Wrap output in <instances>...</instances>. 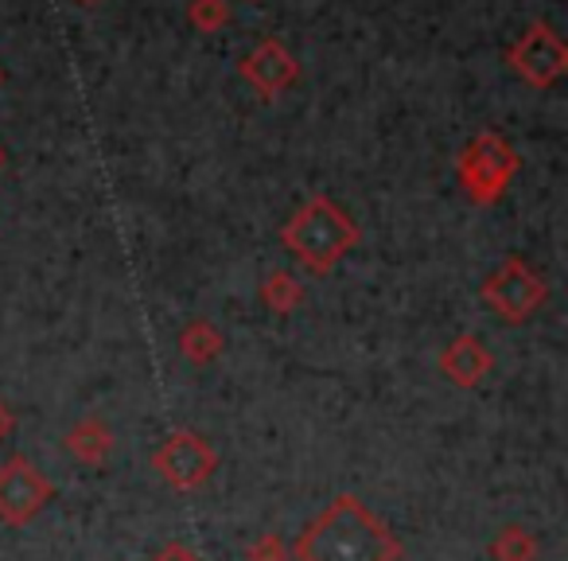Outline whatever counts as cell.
I'll use <instances>...</instances> for the list:
<instances>
[{"label": "cell", "mask_w": 568, "mask_h": 561, "mask_svg": "<svg viewBox=\"0 0 568 561\" xmlns=\"http://www.w3.org/2000/svg\"><path fill=\"white\" fill-rule=\"evenodd\" d=\"M187 17L199 32H219V28L230 20V9H226V0H191Z\"/></svg>", "instance_id": "14"}, {"label": "cell", "mask_w": 568, "mask_h": 561, "mask_svg": "<svg viewBox=\"0 0 568 561\" xmlns=\"http://www.w3.org/2000/svg\"><path fill=\"white\" fill-rule=\"evenodd\" d=\"M152 561H203L199 558L195 550H191V545H183V542H172V545H164V550L156 553V558Z\"/></svg>", "instance_id": "16"}, {"label": "cell", "mask_w": 568, "mask_h": 561, "mask_svg": "<svg viewBox=\"0 0 568 561\" xmlns=\"http://www.w3.org/2000/svg\"><path fill=\"white\" fill-rule=\"evenodd\" d=\"M483 301L490 304L503 324H526L549 301V281L537 269H529L521 258H510L483 281Z\"/></svg>", "instance_id": "4"}, {"label": "cell", "mask_w": 568, "mask_h": 561, "mask_svg": "<svg viewBox=\"0 0 568 561\" xmlns=\"http://www.w3.org/2000/svg\"><path fill=\"white\" fill-rule=\"evenodd\" d=\"M152 468L164 483L175 491H199L214 472H219V452L195 429H175L156 452H152Z\"/></svg>", "instance_id": "5"}, {"label": "cell", "mask_w": 568, "mask_h": 561, "mask_svg": "<svg viewBox=\"0 0 568 561\" xmlns=\"http://www.w3.org/2000/svg\"><path fill=\"white\" fill-rule=\"evenodd\" d=\"M245 561H288V545H284V538L276 530H268V534L253 538L245 545Z\"/></svg>", "instance_id": "15"}, {"label": "cell", "mask_w": 568, "mask_h": 561, "mask_svg": "<svg viewBox=\"0 0 568 561\" xmlns=\"http://www.w3.org/2000/svg\"><path fill=\"white\" fill-rule=\"evenodd\" d=\"M0 168H4V149H0Z\"/></svg>", "instance_id": "18"}, {"label": "cell", "mask_w": 568, "mask_h": 561, "mask_svg": "<svg viewBox=\"0 0 568 561\" xmlns=\"http://www.w3.org/2000/svg\"><path fill=\"white\" fill-rule=\"evenodd\" d=\"M242 79L250 82V87H257V94L276 98L281 90H288L296 82V59L276 40H265L261 48H253L250 56H245Z\"/></svg>", "instance_id": "9"}, {"label": "cell", "mask_w": 568, "mask_h": 561, "mask_svg": "<svg viewBox=\"0 0 568 561\" xmlns=\"http://www.w3.org/2000/svg\"><path fill=\"white\" fill-rule=\"evenodd\" d=\"M281 242L296 253L304 269L312 273H332L358 242H363V230L358 222L343 211L335 199L312 196L293 219L281 227Z\"/></svg>", "instance_id": "2"}, {"label": "cell", "mask_w": 568, "mask_h": 561, "mask_svg": "<svg viewBox=\"0 0 568 561\" xmlns=\"http://www.w3.org/2000/svg\"><path fill=\"white\" fill-rule=\"evenodd\" d=\"M79 4H98V0H79Z\"/></svg>", "instance_id": "19"}, {"label": "cell", "mask_w": 568, "mask_h": 561, "mask_svg": "<svg viewBox=\"0 0 568 561\" xmlns=\"http://www.w3.org/2000/svg\"><path fill=\"white\" fill-rule=\"evenodd\" d=\"M222 348H226V340H222V332L211 324V320H191V324L180 332V355L195 367L214 363V359L222 355Z\"/></svg>", "instance_id": "11"}, {"label": "cell", "mask_w": 568, "mask_h": 561, "mask_svg": "<svg viewBox=\"0 0 568 561\" xmlns=\"http://www.w3.org/2000/svg\"><path fill=\"white\" fill-rule=\"evenodd\" d=\"M12 429H17V413H12V405L0 398V441H4V437H12Z\"/></svg>", "instance_id": "17"}, {"label": "cell", "mask_w": 568, "mask_h": 561, "mask_svg": "<svg viewBox=\"0 0 568 561\" xmlns=\"http://www.w3.org/2000/svg\"><path fill=\"white\" fill-rule=\"evenodd\" d=\"M296 561H402L397 534L358 495H335L320 519L301 530Z\"/></svg>", "instance_id": "1"}, {"label": "cell", "mask_w": 568, "mask_h": 561, "mask_svg": "<svg viewBox=\"0 0 568 561\" xmlns=\"http://www.w3.org/2000/svg\"><path fill=\"white\" fill-rule=\"evenodd\" d=\"M436 367H440V374L452 382V387L475 390L490 371H495V355H490L487 343H483L479 335L464 332V335H456V340H452L448 348L440 351Z\"/></svg>", "instance_id": "8"}, {"label": "cell", "mask_w": 568, "mask_h": 561, "mask_svg": "<svg viewBox=\"0 0 568 561\" xmlns=\"http://www.w3.org/2000/svg\"><path fill=\"white\" fill-rule=\"evenodd\" d=\"M510 63L529 87H552L568 71V51L557 40V32L545 24H534L510 51Z\"/></svg>", "instance_id": "7"}, {"label": "cell", "mask_w": 568, "mask_h": 561, "mask_svg": "<svg viewBox=\"0 0 568 561\" xmlns=\"http://www.w3.org/2000/svg\"><path fill=\"white\" fill-rule=\"evenodd\" d=\"M0 82H4V74H0Z\"/></svg>", "instance_id": "20"}, {"label": "cell", "mask_w": 568, "mask_h": 561, "mask_svg": "<svg viewBox=\"0 0 568 561\" xmlns=\"http://www.w3.org/2000/svg\"><path fill=\"white\" fill-rule=\"evenodd\" d=\"M67 452H71L74 460H82L87 468H98L110 460V452L118 449V437H113L110 421L102 418H82L74 421L71 429H67Z\"/></svg>", "instance_id": "10"}, {"label": "cell", "mask_w": 568, "mask_h": 561, "mask_svg": "<svg viewBox=\"0 0 568 561\" xmlns=\"http://www.w3.org/2000/svg\"><path fill=\"white\" fill-rule=\"evenodd\" d=\"M521 157L506 137L498 133H483L459 157V188L467 191V199L479 207H495L506 196L510 180L518 176Z\"/></svg>", "instance_id": "3"}, {"label": "cell", "mask_w": 568, "mask_h": 561, "mask_svg": "<svg viewBox=\"0 0 568 561\" xmlns=\"http://www.w3.org/2000/svg\"><path fill=\"white\" fill-rule=\"evenodd\" d=\"M537 553H541L537 538L518 522H510L490 538V561H537Z\"/></svg>", "instance_id": "13"}, {"label": "cell", "mask_w": 568, "mask_h": 561, "mask_svg": "<svg viewBox=\"0 0 568 561\" xmlns=\"http://www.w3.org/2000/svg\"><path fill=\"white\" fill-rule=\"evenodd\" d=\"M55 499V483L40 472L28 457H9L0 464V522L9 527H28L40 519L43 507Z\"/></svg>", "instance_id": "6"}, {"label": "cell", "mask_w": 568, "mask_h": 561, "mask_svg": "<svg viewBox=\"0 0 568 561\" xmlns=\"http://www.w3.org/2000/svg\"><path fill=\"white\" fill-rule=\"evenodd\" d=\"M261 301L276 312V317H288L304 304V285L296 281L293 273H284V269H273V273L261 281Z\"/></svg>", "instance_id": "12"}]
</instances>
